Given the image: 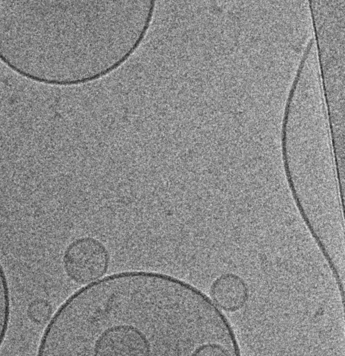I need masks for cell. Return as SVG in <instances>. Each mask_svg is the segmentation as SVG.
<instances>
[{
  "label": "cell",
  "mask_w": 345,
  "mask_h": 356,
  "mask_svg": "<svg viewBox=\"0 0 345 356\" xmlns=\"http://www.w3.org/2000/svg\"><path fill=\"white\" fill-rule=\"evenodd\" d=\"M204 293L156 273L128 279L81 304L45 342L39 356H191L211 340Z\"/></svg>",
  "instance_id": "6da1fadb"
},
{
  "label": "cell",
  "mask_w": 345,
  "mask_h": 356,
  "mask_svg": "<svg viewBox=\"0 0 345 356\" xmlns=\"http://www.w3.org/2000/svg\"><path fill=\"white\" fill-rule=\"evenodd\" d=\"M63 267L74 282H93L106 272L109 257L106 248L97 239L82 237L71 242L63 254Z\"/></svg>",
  "instance_id": "7a4b0ae2"
},
{
  "label": "cell",
  "mask_w": 345,
  "mask_h": 356,
  "mask_svg": "<svg viewBox=\"0 0 345 356\" xmlns=\"http://www.w3.org/2000/svg\"><path fill=\"white\" fill-rule=\"evenodd\" d=\"M210 296L216 307L228 312L241 309L249 298V289L245 280L239 275L223 273L212 282Z\"/></svg>",
  "instance_id": "3957f363"
},
{
  "label": "cell",
  "mask_w": 345,
  "mask_h": 356,
  "mask_svg": "<svg viewBox=\"0 0 345 356\" xmlns=\"http://www.w3.org/2000/svg\"><path fill=\"white\" fill-rule=\"evenodd\" d=\"M11 300L6 272L0 262V348L5 339L10 319Z\"/></svg>",
  "instance_id": "277c9868"
},
{
  "label": "cell",
  "mask_w": 345,
  "mask_h": 356,
  "mask_svg": "<svg viewBox=\"0 0 345 356\" xmlns=\"http://www.w3.org/2000/svg\"><path fill=\"white\" fill-rule=\"evenodd\" d=\"M27 314L32 322L36 324H44L49 322L52 314V307L50 303L43 299H38L30 303Z\"/></svg>",
  "instance_id": "5b68a950"
}]
</instances>
